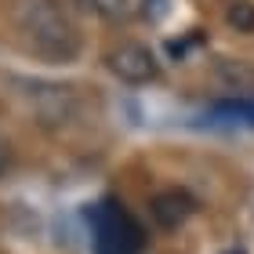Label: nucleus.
Here are the masks:
<instances>
[{"instance_id":"obj_1","label":"nucleus","mask_w":254,"mask_h":254,"mask_svg":"<svg viewBox=\"0 0 254 254\" xmlns=\"http://www.w3.org/2000/svg\"><path fill=\"white\" fill-rule=\"evenodd\" d=\"M11 18L22 44L44 62H73L84 48L80 26L62 0H15Z\"/></svg>"},{"instance_id":"obj_2","label":"nucleus","mask_w":254,"mask_h":254,"mask_svg":"<svg viewBox=\"0 0 254 254\" xmlns=\"http://www.w3.org/2000/svg\"><path fill=\"white\" fill-rule=\"evenodd\" d=\"M87 229H91L95 254H142L145 251V229L113 196H102L95 207H87Z\"/></svg>"},{"instance_id":"obj_3","label":"nucleus","mask_w":254,"mask_h":254,"mask_svg":"<svg viewBox=\"0 0 254 254\" xmlns=\"http://www.w3.org/2000/svg\"><path fill=\"white\" fill-rule=\"evenodd\" d=\"M102 62H106V69L120 80V84H127V87L156 84L160 73H164L156 51L149 48V44H142V40H120V44H113V48L102 55Z\"/></svg>"},{"instance_id":"obj_4","label":"nucleus","mask_w":254,"mask_h":254,"mask_svg":"<svg viewBox=\"0 0 254 254\" xmlns=\"http://www.w3.org/2000/svg\"><path fill=\"white\" fill-rule=\"evenodd\" d=\"M15 87H22L18 95L33 106V113L44 124H65L76 113V95L55 80H40V76H15Z\"/></svg>"},{"instance_id":"obj_5","label":"nucleus","mask_w":254,"mask_h":254,"mask_svg":"<svg viewBox=\"0 0 254 254\" xmlns=\"http://www.w3.org/2000/svg\"><path fill=\"white\" fill-rule=\"evenodd\" d=\"M149 214H153V222L160 229H178L196 214V196L189 189H182V186L160 189L153 200H149Z\"/></svg>"},{"instance_id":"obj_6","label":"nucleus","mask_w":254,"mask_h":254,"mask_svg":"<svg viewBox=\"0 0 254 254\" xmlns=\"http://www.w3.org/2000/svg\"><path fill=\"white\" fill-rule=\"evenodd\" d=\"M218 80L233 98H254V62L247 59H222L218 62Z\"/></svg>"},{"instance_id":"obj_7","label":"nucleus","mask_w":254,"mask_h":254,"mask_svg":"<svg viewBox=\"0 0 254 254\" xmlns=\"http://www.w3.org/2000/svg\"><path fill=\"white\" fill-rule=\"evenodd\" d=\"M211 117L225 127H254V98H218L211 106Z\"/></svg>"},{"instance_id":"obj_8","label":"nucleus","mask_w":254,"mask_h":254,"mask_svg":"<svg viewBox=\"0 0 254 254\" xmlns=\"http://www.w3.org/2000/svg\"><path fill=\"white\" fill-rule=\"evenodd\" d=\"M73 4L102 22H124L131 15V0H73Z\"/></svg>"},{"instance_id":"obj_9","label":"nucleus","mask_w":254,"mask_h":254,"mask_svg":"<svg viewBox=\"0 0 254 254\" xmlns=\"http://www.w3.org/2000/svg\"><path fill=\"white\" fill-rule=\"evenodd\" d=\"M225 22L236 33H254V4L251 0H233V4L225 7Z\"/></svg>"},{"instance_id":"obj_10","label":"nucleus","mask_w":254,"mask_h":254,"mask_svg":"<svg viewBox=\"0 0 254 254\" xmlns=\"http://www.w3.org/2000/svg\"><path fill=\"white\" fill-rule=\"evenodd\" d=\"M138 4H142V7H138V11H142V18L153 22V26L171 15V0H138Z\"/></svg>"},{"instance_id":"obj_11","label":"nucleus","mask_w":254,"mask_h":254,"mask_svg":"<svg viewBox=\"0 0 254 254\" xmlns=\"http://www.w3.org/2000/svg\"><path fill=\"white\" fill-rule=\"evenodd\" d=\"M7 167H11V145L4 142V138H0V178L7 175Z\"/></svg>"},{"instance_id":"obj_12","label":"nucleus","mask_w":254,"mask_h":254,"mask_svg":"<svg viewBox=\"0 0 254 254\" xmlns=\"http://www.w3.org/2000/svg\"><path fill=\"white\" fill-rule=\"evenodd\" d=\"M222 254H244V251H240V247H229V251H222Z\"/></svg>"}]
</instances>
